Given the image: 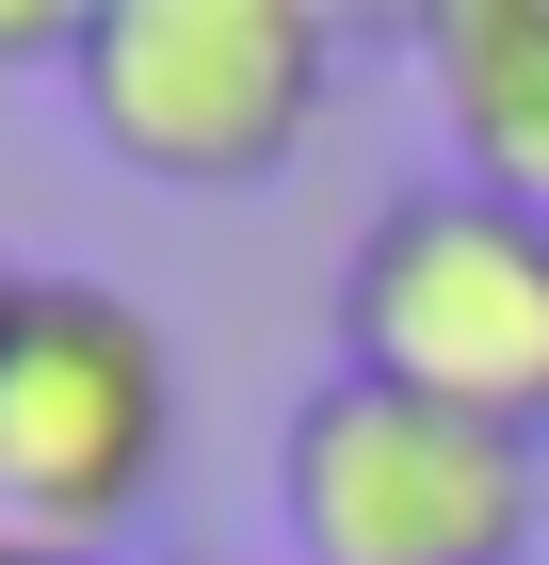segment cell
<instances>
[{
    "label": "cell",
    "instance_id": "cell-1",
    "mask_svg": "<svg viewBox=\"0 0 549 565\" xmlns=\"http://www.w3.org/2000/svg\"><path fill=\"white\" fill-rule=\"evenodd\" d=\"M65 97L129 178L162 194H258L292 178L339 97V33L307 0H82Z\"/></svg>",
    "mask_w": 549,
    "mask_h": 565
},
{
    "label": "cell",
    "instance_id": "cell-2",
    "mask_svg": "<svg viewBox=\"0 0 549 565\" xmlns=\"http://www.w3.org/2000/svg\"><path fill=\"white\" fill-rule=\"evenodd\" d=\"M339 372H372L404 404H453V420L549 436V226L468 194V178H421L356 226L339 259Z\"/></svg>",
    "mask_w": 549,
    "mask_h": 565
},
{
    "label": "cell",
    "instance_id": "cell-3",
    "mask_svg": "<svg viewBox=\"0 0 549 565\" xmlns=\"http://www.w3.org/2000/svg\"><path fill=\"white\" fill-rule=\"evenodd\" d=\"M178 452V355L114 275H33L0 323V550L97 565Z\"/></svg>",
    "mask_w": 549,
    "mask_h": 565
},
{
    "label": "cell",
    "instance_id": "cell-4",
    "mask_svg": "<svg viewBox=\"0 0 549 565\" xmlns=\"http://www.w3.org/2000/svg\"><path fill=\"white\" fill-rule=\"evenodd\" d=\"M275 518H292V565H534L549 469L453 404L324 372L275 436Z\"/></svg>",
    "mask_w": 549,
    "mask_h": 565
},
{
    "label": "cell",
    "instance_id": "cell-5",
    "mask_svg": "<svg viewBox=\"0 0 549 565\" xmlns=\"http://www.w3.org/2000/svg\"><path fill=\"white\" fill-rule=\"evenodd\" d=\"M421 82H436V130H453V178L549 226V0H436Z\"/></svg>",
    "mask_w": 549,
    "mask_h": 565
},
{
    "label": "cell",
    "instance_id": "cell-6",
    "mask_svg": "<svg viewBox=\"0 0 549 565\" xmlns=\"http://www.w3.org/2000/svg\"><path fill=\"white\" fill-rule=\"evenodd\" d=\"M17 291H33V275H17V243H0V323H17Z\"/></svg>",
    "mask_w": 549,
    "mask_h": 565
},
{
    "label": "cell",
    "instance_id": "cell-7",
    "mask_svg": "<svg viewBox=\"0 0 549 565\" xmlns=\"http://www.w3.org/2000/svg\"><path fill=\"white\" fill-rule=\"evenodd\" d=\"M178 565H243V550H178Z\"/></svg>",
    "mask_w": 549,
    "mask_h": 565
},
{
    "label": "cell",
    "instance_id": "cell-8",
    "mask_svg": "<svg viewBox=\"0 0 549 565\" xmlns=\"http://www.w3.org/2000/svg\"><path fill=\"white\" fill-rule=\"evenodd\" d=\"M0 565H33V550H0Z\"/></svg>",
    "mask_w": 549,
    "mask_h": 565
}]
</instances>
